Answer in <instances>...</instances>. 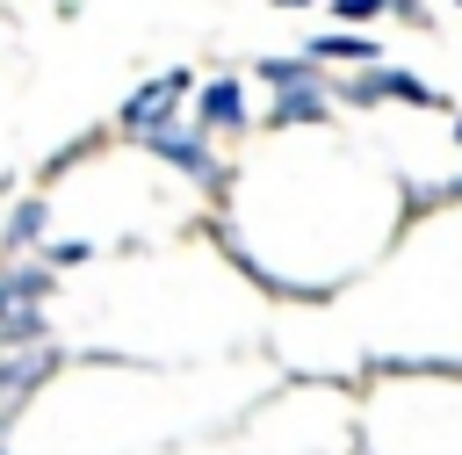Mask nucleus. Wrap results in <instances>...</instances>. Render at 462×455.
<instances>
[{
  "instance_id": "nucleus-7",
  "label": "nucleus",
  "mask_w": 462,
  "mask_h": 455,
  "mask_svg": "<svg viewBox=\"0 0 462 455\" xmlns=\"http://www.w3.org/2000/svg\"><path fill=\"white\" fill-rule=\"evenodd\" d=\"M267 123H325V87H282Z\"/></svg>"
},
{
  "instance_id": "nucleus-14",
  "label": "nucleus",
  "mask_w": 462,
  "mask_h": 455,
  "mask_svg": "<svg viewBox=\"0 0 462 455\" xmlns=\"http://www.w3.org/2000/svg\"><path fill=\"white\" fill-rule=\"evenodd\" d=\"M455 7H462V0H455Z\"/></svg>"
},
{
  "instance_id": "nucleus-1",
  "label": "nucleus",
  "mask_w": 462,
  "mask_h": 455,
  "mask_svg": "<svg viewBox=\"0 0 462 455\" xmlns=\"http://www.w3.org/2000/svg\"><path fill=\"white\" fill-rule=\"evenodd\" d=\"M339 101H354V108H375V101H411V108H448V101H440V94H433V87H426L419 72H397V65H383V58H375V65H361V72H354V79L339 87Z\"/></svg>"
},
{
  "instance_id": "nucleus-12",
  "label": "nucleus",
  "mask_w": 462,
  "mask_h": 455,
  "mask_svg": "<svg viewBox=\"0 0 462 455\" xmlns=\"http://www.w3.org/2000/svg\"><path fill=\"white\" fill-rule=\"evenodd\" d=\"M274 7H318V0H274Z\"/></svg>"
},
{
  "instance_id": "nucleus-13",
  "label": "nucleus",
  "mask_w": 462,
  "mask_h": 455,
  "mask_svg": "<svg viewBox=\"0 0 462 455\" xmlns=\"http://www.w3.org/2000/svg\"><path fill=\"white\" fill-rule=\"evenodd\" d=\"M455 144H462V123H455Z\"/></svg>"
},
{
  "instance_id": "nucleus-5",
  "label": "nucleus",
  "mask_w": 462,
  "mask_h": 455,
  "mask_svg": "<svg viewBox=\"0 0 462 455\" xmlns=\"http://www.w3.org/2000/svg\"><path fill=\"white\" fill-rule=\"evenodd\" d=\"M303 51H310L318 65H375V58H383V43H375V36H354V29H339V36H310Z\"/></svg>"
},
{
  "instance_id": "nucleus-2",
  "label": "nucleus",
  "mask_w": 462,
  "mask_h": 455,
  "mask_svg": "<svg viewBox=\"0 0 462 455\" xmlns=\"http://www.w3.org/2000/svg\"><path fill=\"white\" fill-rule=\"evenodd\" d=\"M188 87H195L188 72H159V79H144V87L123 101V130H130V137H144V130L173 123V108L188 101Z\"/></svg>"
},
{
  "instance_id": "nucleus-15",
  "label": "nucleus",
  "mask_w": 462,
  "mask_h": 455,
  "mask_svg": "<svg viewBox=\"0 0 462 455\" xmlns=\"http://www.w3.org/2000/svg\"><path fill=\"white\" fill-rule=\"evenodd\" d=\"M0 455H7V448H0Z\"/></svg>"
},
{
  "instance_id": "nucleus-10",
  "label": "nucleus",
  "mask_w": 462,
  "mask_h": 455,
  "mask_svg": "<svg viewBox=\"0 0 462 455\" xmlns=\"http://www.w3.org/2000/svg\"><path fill=\"white\" fill-rule=\"evenodd\" d=\"M332 14L339 22H375V14H390V0H332Z\"/></svg>"
},
{
  "instance_id": "nucleus-3",
  "label": "nucleus",
  "mask_w": 462,
  "mask_h": 455,
  "mask_svg": "<svg viewBox=\"0 0 462 455\" xmlns=\"http://www.w3.org/2000/svg\"><path fill=\"white\" fill-rule=\"evenodd\" d=\"M144 144H152L166 166H180V173H195V181H217V159H209L202 130H173V123H159V130H144Z\"/></svg>"
},
{
  "instance_id": "nucleus-9",
  "label": "nucleus",
  "mask_w": 462,
  "mask_h": 455,
  "mask_svg": "<svg viewBox=\"0 0 462 455\" xmlns=\"http://www.w3.org/2000/svg\"><path fill=\"white\" fill-rule=\"evenodd\" d=\"M36 231H43V202H22V209H14V224H7V238L22 246V238H36Z\"/></svg>"
},
{
  "instance_id": "nucleus-11",
  "label": "nucleus",
  "mask_w": 462,
  "mask_h": 455,
  "mask_svg": "<svg viewBox=\"0 0 462 455\" xmlns=\"http://www.w3.org/2000/svg\"><path fill=\"white\" fill-rule=\"evenodd\" d=\"M43 260H51V267H79V260H87V246H51Z\"/></svg>"
},
{
  "instance_id": "nucleus-6",
  "label": "nucleus",
  "mask_w": 462,
  "mask_h": 455,
  "mask_svg": "<svg viewBox=\"0 0 462 455\" xmlns=\"http://www.w3.org/2000/svg\"><path fill=\"white\" fill-rule=\"evenodd\" d=\"M43 368H51V354H14V361H0V412H7L14 397H29V390L43 383Z\"/></svg>"
},
{
  "instance_id": "nucleus-4",
  "label": "nucleus",
  "mask_w": 462,
  "mask_h": 455,
  "mask_svg": "<svg viewBox=\"0 0 462 455\" xmlns=\"http://www.w3.org/2000/svg\"><path fill=\"white\" fill-rule=\"evenodd\" d=\"M195 123H202V130H238V123H245V94H238V79H209L202 101H195Z\"/></svg>"
},
{
  "instance_id": "nucleus-8",
  "label": "nucleus",
  "mask_w": 462,
  "mask_h": 455,
  "mask_svg": "<svg viewBox=\"0 0 462 455\" xmlns=\"http://www.w3.org/2000/svg\"><path fill=\"white\" fill-rule=\"evenodd\" d=\"M260 79H274V87H325V72H318L310 51L303 58H260Z\"/></svg>"
}]
</instances>
